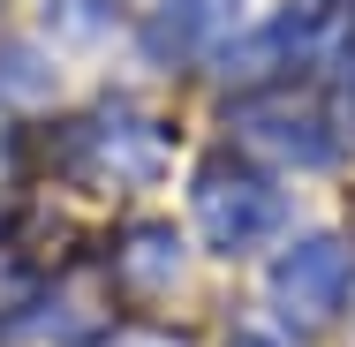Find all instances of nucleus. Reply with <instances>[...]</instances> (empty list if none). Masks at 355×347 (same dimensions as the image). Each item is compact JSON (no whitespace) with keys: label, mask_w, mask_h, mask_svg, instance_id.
Returning a JSON list of instances; mask_svg holds the SVG:
<instances>
[{"label":"nucleus","mask_w":355,"mask_h":347,"mask_svg":"<svg viewBox=\"0 0 355 347\" xmlns=\"http://www.w3.org/2000/svg\"><path fill=\"white\" fill-rule=\"evenodd\" d=\"M197 219L219 249H250L280 226V189H265L257 174H234V166H205L197 174Z\"/></svg>","instance_id":"obj_1"},{"label":"nucleus","mask_w":355,"mask_h":347,"mask_svg":"<svg viewBox=\"0 0 355 347\" xmlns=\"http://www.w3.org/2000/svg\"><path fill=\"white\" fill-rule=\"evenodd\" d=\"M272 294H280L295 317H333L340 294H348V249H340L333 234L295 242V249L280 257V272H272Z\"/></svg>","instance_id":"obj_2"},{"label":"nucleus","mask_w":355,"mask_h":347,"mask_svg":"<svg viewBox=\"0 0 355 347\" xmlns=\"http://www.w3.org/2000/svg\"><path fill=\"white\" fill-rule=\"evenodd\" d=\"M53 61L31 46V38H0V98H15V106H38V98H53Z\"/></svg>","instance_id":"obj_3"},{"label":"nucleus","mask_w":355,"mask_h":347,"mask_svg":"<svg viewBox=\"0 0 355 347\" xmlns=\"http://www.w3.org/2000/svg\"><path fill=\"white\" fill-rule=\"evenodd\" d=\"M121 272L137 279V287H166V279L182 272V242H174L166 226H137V242H129Z\"/></svg>","instance_id":"obj_4"},{"label":"nucleus","mask_w":355,"mask_h":347,"mask_svg":"<svg viewBox=\"0 0 355 347\" xmlns=\"http://www.w3.org/2000/svg\"><path fill=\"white\" fill-rule=\"evenodd\" d=\"M234 347H272V340H257V332H250V340H234Z\"/></svg>","instance_id":"obj_5"}]
</instances>
